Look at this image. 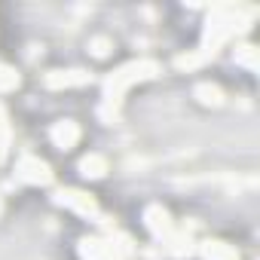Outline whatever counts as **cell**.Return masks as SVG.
I'll return each instance as SVG.
<instances>
[{
    "label": "cell",
    "mask_w": 260,
    "mask_h": 260,
    "mask_svg": "<svg viewBox=\"0 0 260 260\" xmlns=\"http://www.w3.org/2000/svg\"><path fill=\"white\" fill-rule=\"evenodd\" d=\"M0 208H4V202H0Z\"/></svg>",
    "instance_id": "9a60e30c"
},
{
    "label": "cell",
    "mask_w": 260,
    "mask_h": 260,
    "mask_svg": "<svg viewBox=\"0 0 260 260\" xmlns=\"http://www.w3.org/2000/svg\"><path fill=\"white\" fill-rule=\"evenodd\" d=\"M49 138H52V144H55L58 150H71V147L80 141V125H77L74 119H61V122L52 125Z\"/></svg>",
    "instance_id": "8992f818"
},
{
    "label": "cell",
    "mask_w": 260,
    "mask_h": 260,
    "mask_svg": "<svg viewBox=\"0 0 260 260\" xmlns=\"http://www.w3.org/2000/svg\"><path fill=\"white\" fill-rule=\"evenodd\" d=\"M193 95H196L202 104H208V107H220V104H223V92H220V86H214V83H199V86L193 89Z\"/></svg>",
    "instance_id": "8fae6325"
},
{
    "label": "cell",
    "mask_w": 260,
    "mask_h": 260,
    "mask_svg": "<svg viewBox=\"0 0 260 260\" xmlns=\"http://www.w3.org/2000/svg\"><path fill=\"white\" fill-rule=\"evenodd\" d=\"M55 205H64V208H71V211H77V214H83V217H95V214H98V202H95L89 193L74 190V187L58 190V193H55Z\"/></svg>",
    "instance_id": "3957f363"
},
{
    "label": "cell",
    "mask_w": 260,
    "mask_h": 260,
    "mask_svg": "<svg viewBox=\"0 0 260 260\" xmlns=\"http://www.w3.org/2000/svg\"><path fill=\"white\" fill-rule=\"evenodd\" d=\"M144 226H147L159 242H166V239L175 233V223H172V217H169V211H166L162 205H147V208H144Z\"/></svg>",
    "instance_id": "277c9868"
},
{
    "label": "cell",
    "mask_w": 260,
    "mask_h": 260,
    "mask_svg": "<svg viewBox=\"0 0 260 260\" xmlns=\"http://www.w3.org/2000/svg\"><path fill=\"white\" fill-rule=\"evenodd\" d=\"M0 147H10V125H7V110L0 107Z\"/></svg>",
    "instance_id": "5bb4252c"
},
{
    "label": "cell",
    "mask_w": 260,
    "mask_h": 260,
    "mask_svg": "<svg viewBox=\"0 0 260 260\" xmlns=\"http://www.w3.org/2000/svg\"><path fill=\"white\" fill-rule=\"evenodd\" d=\"M166 251H169L172 257H187V254L193 251V239L187 236V230H184V233H172V236L166 239Z\"/></svg>",
    "instance_id": "30bf717a"
},
{
    "label": "cell",
    "mask_w": 260,
    "mask_h": 260,
    "mask_svg": "<svg viewBox=\"0 0 260 260\" xmlns=\"http://www.w3.org/2000/svg\"><path fill=\"white\" fill-rule=\"evenodd\" d=\"M46 89H71V86H86L92 83V74L89 71H80V68H71V71H49L43 77Z\"/></svg>",
    "instance_id": "5b68a950"
},
{
    "label": "cell",
    "mask_w": 260,
    "mask_h": 260,
    "mask_svg": "<svg viewBox=\"0 0 260 260\" xmlns=\"http://www.w3.org/2000/svg\"><path fill=\"white\" fill-rule=\"evenodd\" d=\"M110 49H113V40H110V37H92V40H89V52H92L95 58H107Z\"/></svg>",
    "instance_id": "7c38bea8"
},
{
    "label": "cell",
    "mask_w": 260,
    "mask_h": 260,
    "mask_svg": "<svg viewBox=\"0 0 260 260\" xmlns=\"http://www.w3.org/2000/svg\"><path fill=\"white\" fill-rule=\"evenodd\" d=\"M159 71H162V64L153 61V58H138V61H128V64H122L119 71H113V74L107 77V83H104V104H101L98 116H101L104 122H113L116 113H119L122 95L132 89L135 83L156 77Z\"/></svg>",
    "instance_id": "6da1fadb"
},
{
    "label": "cell",
    "mask_w": 260,
    "mask_h": 260,
    "mask_svg": "<svg viewBox=\"0 0 260 260\" xmlns=\"http://www.w3.org/2000/svg\"><path fill=\"white\" fill-rule=\"evenodd\" d=\"M16 181L31 184V187H46V184H52V169L37 156H22L16 166Z\"/></svg>",
    "instance_id": "7a4b0ae2"
},
{
    "label": "cell",
    "mask_w": 260,
    "mask_h": 260,
    "mask_svg": "<svg viewBox=\"0 0 260 260\" xmlns=\"http://www.w3.org/2000/svg\"><path fill=\"white\" fill-rule=\"evenodd\" d=\"M236 61L254 71V68H257V49H254L251 43H245V46H239V49H236Z\"/></svg>",
    "instance_id": "4fadbf2b"
},
{
    "label": "cell",
    "mask_w": 260,
    "mask_h": 260,
    "mask_svg": "<svg viewBox=\"0 0 260 260\" xmlns=\"http://www.w3.org/2000/svg\"><path fill=\"white\" fill-rule=\"evenodd\" d=\"M199 251H202V257H205V260H239L236 248H233V245H226V242H217V239L202 242V245H199Z\"/></svg>",
    "instance_id": "ba28073f"
},
{
    "label": "cell",
    "mask_w": 260,
    "mask_h": 260,
    "mask_svg": "<svg viewBox=\"0 0 260 260\" xmlns=\"http://www.w3.org/2000/svg\"><path fill=\"white\" fill-rule=\"evenodd\" d=\"M80 175L83 178H89V181H98V178H104L107 175V159L104 156H98V153H89V156H83L80 159Z\"/></svg>",
    "instance_id": "9c48e42d"
},
{
    "label": "cell",
    "mask_w": 260,
    "mask_h": 260,
    "mask_svg": "<svg viewBox=\"0 0 260 260\" xmlns=\"http://www.w3.org/2000/svg\"><path fill=\"white\" fill-rule=\"evenodd\" d=\"M80 254L86 260H122L116 254V248L110 242H104V239H83L80 242Z\"/></svg>",
    "instance_id": "52a82bcc"
}]
</instances>
